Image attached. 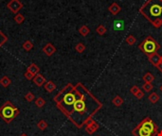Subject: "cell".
I'll list each match as a JSON object with an SVG mask.
<instances>
[{
  "label": "cell",
  "instance_id": "7c38bea8",
  "mask_svg": "<svg viewBox=\"0 0 162 136\" xmlns=\"http://www.w3.org/2000/svg\"><path fill=\"white\" fill-rule=\"evenodd\" d=\"M45 89L48 93H51V92H53L56 89V84L53 81H47L45 83Z\"/></svg>",
  "mask_w": 162,
  "mask_h": 136
},
{
  "label": "cell",
  "instance_id": "d590c367",
  "mask_svg": "<svg viewBox=\"0 0 162 136\" xmlns=\"http://www.w3.org/2000/svg\"><path fill=\"white\" fill-rule=\"evenodd\" d=\"M157 136H162V130L160 131V132H159L158 134H157Z\"/></svg>",
  "mask_w": 162,
  "mask_h": 136
},
{
  "label": "cell",
  "instance_id": "7402d4cb",
  "mask_svg": "<svg viewBox=\"0 0 162 136\" xmlns=\"http://www.w3.org/2000/svg\"><path fill=\"white\" fill-rule=\"evenodd\" d=\"M152 133H153L152 131L144 129V128H142V127L139 128V136H151Z\"/></svg>",
  "mask_w": 162,
  "mask_h": 136
},
{
  "label": "cell",
  "instance_id": "d4e9b609",
  "mask_svg": "<svg viewBox=\"0 0 162 136\" xmlns=\"http://www.w3.org/2000/svg\"><path fill=\"white\" fill-rule=\"evenodd\" d=\"M7 41H8V37L0 30V47H1Z\"/></svg>",
  "mask_w": 162,
  "mask_h": 136
},
{
  "label": "cell",
  "instance_id": "ba28073f",
  "mask_svg": "<svg viewBox=\"0 0 162 136\" xmlns=\"http://www.w3.org/2000/svg\"><path fill=\"white\" fill-rule=\"evenodd\" d=\"M32 81H33V83L36 85V86H38V87H41L43 86L45 83L47 82L46 81V78L44 77V76L42 74H37L36 76H34V78L33 79H32Z\"/></svg>",
  "mask_w": 162,
  "mask_h": 136
},
{
  "label": "cell",
  "instance_id": "e0dca14e",
  "mask_svg": "<svg viewBox=\"0 0 162 136\" xmlns=\"http://www.w3.org/2000/svg\"><path fill=\"white\" fill-rule=\"evenodd\" d=\"M14 21H15L16 24H18V25H20V24H22L24 21H25V16H24V15L21 14V13L15 14V16H14Z\"/></svg>",
  "mask_w": 162,
  "mask_h": 136
},
{
  "label": "cell",
  "instance_id": "f35d334b",
  "mask_svg": "<svg viewBox=\"0 0 162 136\" xmlns=\"http://www.w3.org/2000/svg\"><path fill=\"white\" fill-rule=\"evenodd\" d=\"M161 62H162V57H161Z\"/></svg>",
  "mask_w": 162,
  "mask_h": 136
},
{
  "label": "cell",
  "instance_id": "6da1fadb",
  "mask_svg": "<svg viewBox=\"0 0 162 136\" xmlns=\"http://www.w3.org/2000/svg\"><path fill=\"white\" fill-rule=\"evenodd\" d=\"M140 13L155 27L162 24V0H149L140 9Z\"/></svg>",
  "mask_w": 162,
  "mask_h": 136
},
{
  "label": "cell",
  "instance_id": "5b68a950",
  "mask_svg": "<svg viewBox=\"0 0 162 136\" xmlns=\"http://www.w3.org/2000/svg\"><path fill=\"white\" fill-rule=\"evenodd\" d=\"M76 100L77 98L75 97V95L73 93H71V92H68V93L64 94V95L62 98V102L64 104H66V106H72Z\"/></svg>",
  "mask_w": 162,
  "mask_h": 136
},
{
  "label": "cell",
  "instance_id": "3957f363",
  "mask_svg": "<svg viewBox=\"0 0 162 136\" xmlns=\"http://www.w3.org/2000/svg\"><path fill=\"white\" fill-rule=\"evenodd\" d=\"M139 48L142 49L147 55L156 53V50L159 48V46L152 37H147V39L139 46Z\"/></svg>",
  "mask_w": 162,
  "mask_h": 136
},
{
  "label": "cell",
  "instance_id": "5bb4252c",
  "mask_svg": "<svg viewBox=\"0 0 162 136\" xmlns=\"http://www.w3.org/2000/svg\"><path fill=\"white\" fill-rule=\"evenodd\" d=\"M112 103L114 104L115 106L120 107V106L122 105V103H123V99L121 98V97H120V95H117V97H115L114 98H113Z\"/></svg>",
  "mask_w": 162,
  "mask_h": 136
},
{
  "label": "cell",
  "instance_id": "8d00e7d4",
  "mask_svg": "<svg viewBox=\"0 0 162 136\" xmlns=\"http://www.w3.org/2000/svg\"><path fill=\"white\" fill-rule=\"evenodd\" d=\"M20 136H28V135H27L26 133H22V134H21V135H20Z\"/></svg>",
  "mask_w": 162,
  "mask_h": 136
},
{
  "label": "cell",
  "instance_id": "d6986e66",
  "mask_svg": "<svg viewBox=\"0 0 162 136\" xmlns=\"http://www.w3.org/2000/svg\"><path fill=\"white\" fill-rule=\"evenodd\" d=\"M154 79H155V77L151 74V73H146L144 76H143V81L145 82H148V83H151L154 81Z\"/></svg>",
  "mask_w": 162,
  "mask_h": 136
},
{
  "label": "cell",
  "instance_id": "603a6c76",
  "mask_svg": "<svg viewBox=\"0 0 162 136\" xmlns=\"http://www.w3.org/2000/svg\"><path fill=\"white\" fill-rule=\"evenodd\" d=\"M122 27H123V21H121V20H115L114 21V29L116 30L120 29Z\"/></svg>",
  "mask_w": 162,
  "mask_h": 136
},
{
  "label": "cell",
  "instance_id": "52a82bcc",
  "mask_svg": "<svg viewBox=\"0 0 162 136\" xmlns=\"http://www.w3.org/2000/svg\"><path fill=\"white\" fill-rule=\"evenodd\" d=\"M42 50H43V52L45 54H46L47 56H48V57H50V56H52L56 52L55 46L52 45V43H47V45L43 47Z\"/></svg>",
  "mask_w": 162,
  "mask_h": 136
},
{
  "label": "cell",
  "instance_id": "f1b7e54d",
  "mask_svg": "<svg viewBox=\"0 0 162 136\" xmlns=\"http://www.w3.org/2000/svg\"><path fill=\"white\" fill-rule=\"evenodd\" d=\"M126 42H127V43H129L130 46H133L134 43H136L137 40H136L135 37H134V36L130 35V36H128V37L126 38Z\"/></svg>",
  "mask_w": 162,
  "mask_h": 136
},
{
  "label": "cell",
  "instance_id": "4fadbf2b",
  "mask_svg": "<svg viewBox=\"0 0 162 136\" xmlns=\"http://www.w3.org/2000/svg\"><path fill=\"white\" fill-rule=\"evenodd\" d=\"M11 79L9 77H7V76H4V77L0 79V84H1L3 87H5V88L9 87L11 85Z\"/></svg>",
  "mask_w": 162,
  "mask_h": 136
},
{
  "label": "cell",
  "instance_id": "4dcf8cb0",
  "mask_svg": "<svg viewBox=\"0 0 162 136\" xmlns=\"http://www.w3.org/2000/svg\"><path fill=\"white\" fill-rule=\"evenodd\" d=\"M24 77H25L28 81H32L33 79V78H34V76L32 75L30 72H29V71H26L25 72V74H24Z\"/></svg>",
  "mask_w": 162,
  "mask_h": 136
},
{
  "label": "cell",
  "instance_id": "d6a6232c",
  "mask_svg": "<svg viewBox=\"0 0 162 136\" xmlns=\"http://www.w3.org/2000/svg\"><path fill=\"white\" fill-rule=\"evenodd\" d=\"M135 97H136L137 99H142V98H143V97H144V93H143V92L141 91V90H139V91L136 94Z\"/></svg>",
  "mask_w": 162,
  "mask_h": 136
},
{
  "label": "cell",
  "instance_id": "8992f818",
  "mask_svg": "<svg viewBox=\"0 0 162 136\" xmlns=\"http://www.w3.org/2000/svg\"><path fill=\"white\" fill-rule=\"evenodd\" d=\"M73 109L77 113H83L86 111V103H84L83 99H77V100L74 102L73 105Z\"/></svg>",
  "mask_w": 162,
  "mask_h": 136
},
{
  "label": "cell",
  "instance_id": "f546056e",
  "mask_svg": "<svg viewBox=\"0 0 162 136\" xmlns=\"http://www.w3.org/2000/svg\"><path fill=\"white\" fill-rule=\"evenodd\" d=\"M97 32H98L100 35H103L105 32H106V29H105L104 26H100L98 27V29H97Z\"/></svg>",
  "mask_w": 162,
  "mask_h": 136
},
{
  "label": "cell",
  "instance_id": "277c9868",
  "mask_svg": "<svg viewBox=\"0 0 162 136\" xmlns=\"http://www.w3.org/2000/svg\"><path fill=\"white\" fill-rule=\"evenodd\" d=\"M7 8H9V10L13 13L17 14L19 11L23 8V4L19 1V0H11V1L7 4Z\"/></svg>",
  "mask_w": 162,
  "mask_h": 136
},
{
  "label": "cell",
  "instance_id": "9c48e42d",
  "mask_svg": "<svg viewBox=\"0 0 162 136\" xmlns=\"http://www.w3.org/2000/svg\"><path fill=\"white\" fill-rule=\"evenodd\" d=\"M148 58H149V61L151 62V63H153V64L156 65V66L161 62V57L157 53L150 54V55H148Z\"/></svg>",
  "mask_w": 162,
  "mask_h": 136
},
{
  "label": "cell",
  "instance_id": "e575fe53",
  "mask_svg": "<svg viewBox=\"0 0 162 136\" xmlns=\"http://www.w3.org/2000/svg\"><path fill=\"white\" fill-rule=\"evenodd\" d=\"M156 67L158 68V70H159V71H161V72H162V62H161L158 63V64L156 65Z\"/></svg>",
  "mask_w": 162,
  "mask_h": 136
},
{
  "label": "cell",
  "instance_id": "cb8c5ba5",
  "mask_svg": "<svg viewBox=\"0 0 162 136\" xmlns=\"http://www.w3.org/2000/svg\"><path fill=\"white\" fill-rule=\"evenodd\" d=\"M34 98H35L34 95H33V93H31V92H29V93H27L25 95V99L28 102H32L34 100Z\"/></svg>",
  "mask_w": 162,
  "mask_h": 136
},
{
  "label": "cell",
  "instance_id": "9a60e30c",
  "mask_svg": "<svg viewBox=\"0 0 162 136\" xmlns=\"http://www.w3.org/2000/svg\"><path fill=\"white\" fill-rule=\"evenodd\" d=\"M109 11H110L113 14H117V13H120V6L118 5V4L114 3V4H112L110 8H109Z\"/></svg>",
  "mask_w": 162,
  "mask_h": 136
},
{
  "label": "cell",
  "instance_id": "8fae6325",
  "mask_svg": "<svg viewBox=\"0 0 162 136\" xmlns=\"http://www.w3.org/2000/svg\"><path fill=\"white\" fill-rule=\"evenodd\" d=\"M27 71H29L30 72V73L33 75V76H36L37 74H39V72H40V68L35 64V63H31V64L28 67V69Z\"/></svg>",
  "mask_w": 162,
  "mask_h": 136
},
{
  "label": "cell",
  "instance_id": "1f68e13d",
  "mask_svg": "<svg viewBox=\"0 0 162 136\" xmlns=\"http://www.w3.org/2000/svg\"><path fill=\"white\" fill-rule=\"evenodd\" d=\"M140 89H139V87H137V86H133L132 88H131V89H130V92H131V94L132 95H136V94L137 93V92H139Z\"/></svg>",
  "mask_w": 162,
  "mask_h": 136
},
{
  "label": "cell",
  "instance_id": "74e56055",
  "mask_svg": "<svg viewBox=\"0 0 162 136\" xmlns=\"http://www.w3.org/2000/svg\"><path fill=\"white\" fill-rule=\"evenodd\" d=\"M159 90H160V91L162 92V85H160V87H159Z\"/></svg>",
  "mask_w": 162,
  "mask_h": 136
},
{
  "label": "cell",
  "instance_id": "4316f807",
  "mask_svg": "<svg viewBox=\"0 0 162 136\" xmlns=\"http://www.w3.org/2000/svg\"><path fill=\"white\" fill-rule=\"evenodd\" d=\"M75 49H76L77 52H79V53H83V52L84 51V49H86V46H84L83 43H79L78 45L75 46Z\"/></svg>",
  "mask_w": 162,
  "mask_h": 136
},
{
  "label": "cell",
  "instance_id": "484cf974",
  "mask_svg": "<svg viewBox=\"0 0 162 136\" xmlns=\"http://www.w3.org/2000/svg\"><path fill=\"white\" fill-rule=\"evenodd\" d=\"M89 29L86 27V26H83V27H81V29L79 30V32L81 33V35H83V36H86L88 33H89Z\"/></svg>",
  "mask_w": 162,
  "mask_h": 136
},
{
  "label": "cell",
  "instance_id": "7a4b0ae2",
  "mask_svg": "<svg viewBox=\"0 0 162 136\" xmlns=\"http://www.w3.org/2000/svg\"><path fill=\"white\" fill-rule=\"evenodd\" d=\"M20 114L18 108H16L10 100L6 101L0 107V117L7 124H10Z\"/></svg>",
  "mask_w": 162,
  "mask_h": 136
},
{
  "label": "cell",
  "instance_id": "30bf717a",
  "mask_svg": "<svg viewBox=\"0 0 162 136\" xmlns=\"http://www.w3.org/2000/svg\"><path fill=\"white\" fill-rule=\"evenodd\" d=\"M98 129H99V125L96 122H94V123L90 124V125H87L86 128V130L88 134H92V133H94L95 131L98 130Z\"/></svg>",
  "mask_w": 162,
  "mask_h": 136
},
{
  "label": "cell",
  "instance_id": "836d02e7",
  "mask_svg": "<svg viewBox=\"0 0 162 136\" xmlns=\"http://www.w3.org/2000/svg\"><path fill=\"white\" fill-rule=\"evenodd\" d=\"M95 121H94V119H93L91 116H89L88 118H86V126L87 125H90V124H92V123H94Z\"/></svg>",
  "mask_w": 162,
  "mask_h": 136
},
{
  "label": "cell",
  "instance_id": "44dd1931",
  "mask_svg": "<svg viewBox=\"0 0 162 136\" xmlns=\"http://www.w3.org/2000/svg\"><path fill=\"white\" fill-rule=\"evenodd\" d=\"M37 127H38L39 130H45L48 127V124L46 121H45V120H40V121L37 123Z\"/></svg>",
  "mask_w": 162,
  "mask_h": 136
},
{
  "label": "cell",
  "instance_id": "83f0119b",
  "mask_svg": "<svg viewBox=\"0 0 162 136\" xmlns=\"http://www.w3.org/2000/svg\"><path fill=\"white\" fill-rule=\"evenodd\" d=\"M142 89L145 91V92H150L153 90V85L152 83H148V82H145L143 86H142Z\"/></svg>",
  "mask_w": 162,
  "mask_h": 136
},
{
  "label": "cell",
  "instance_id": "ffe728a7",
  "mask_svg": "<svg viewBox=\"0 0 162 136\" xmlns=\"http://www.w3.org/2000/svg\"><path fill=\"white\" fill-rule=\"evenodd\" d=\"M45 105H46V100L43 97H38L35 100V106L37 108H43Z\"/></svg>",
  "mask_w": 162,
  "mask_h": 136
},
{
  "label": "cell",
  "instance_id": "2e32d148",
  "mask_svg": "<svg viewBox=\"0 0 162 136\" xmlns=\"http://www.w3.org/2000/svg\"><path fill=\"white\" fill-rule=\"evenodd\" d=\"M148 98H149V100L151 101L153 104H155V103H156L157 101L159 100V98H160V97H159V95H157L156 93H152L151 95H149V97H148Z\"/></svg>",
  "mask_w": 162,
  "mask_h": 136
},
{
  "label": "cell",
  "instance_id": "ac0fdd59",
  "mask_svg": "<svg viewBox=\"0 0 162 136\" xmlns=\"http://www.w3.org/2000/svg\"><path fill=\"white\" fill-rule=\"evenodd\" d=\"M22 47L26 51H30V50H31L32 48H33V43H32L30 41H29V40H28V41H26L25 43H23Z\"/></svg>",
  "mask_w": 162,
  "mask_h": 136
}]
</instances>
